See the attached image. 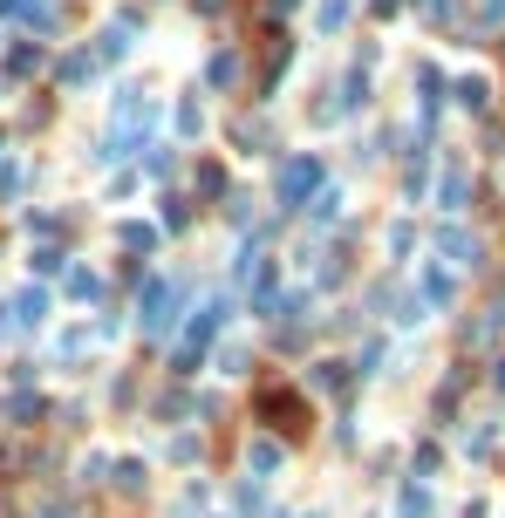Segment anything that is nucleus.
<instances>
[{"mask_svg":"<svg viewBox=\"0 0 505 518\" xmlns=\"http://www.w3.org/2000/svg\"><path fill=\"white\" fill-rule=\"evenodd\" d=\"M178 314H185V287H178V280H151V294H144V328L164 334Z\"/></svg>","mask_w":505,"mask_h":518,"instance_id":"obj_1","label":"nucleus"},{"mask_svg":"<svg viewBox=\"0 0 505 518\" xmlns=\"http://www.w3.org/2000/svg\"><path fill=\"white\" fill-rule=\"evenodd\" d=\"M226 314H233V300H212V307H198V321L185 328V348H178V362H185V369L198 362V348L219 334V321H226Z\"/></svg>","mask_w":505,"mask_h":518,"instance_id":"obj_2","label":"nucleus"},{"mask_svg":"<svg viewBox=\"0 0 505 518\" xmlns=\"http://www.w3.org/2000/svg\"><path fill=\"white\" fill-rule=\"evenodd\" d=\"M314 185H321V157H294V164L280 171V205H301Z\"/></svg>","mask_w":505,"mask_h":518,"instance_id":"obj_3","label":"nucleus"},{"mask_svg":"<svg viewBox=\"0 0 505 518\" xmlns=\"http://www.w3.org/2000/svg\"><path fill=\"white\" fill-rule=\"evenodd\" d=\"M41 321H48V294H41V287H21V294H14V328H41Z\"/></svg>","mask_w":505,"mask_h":518,"instance_id":"obj_4","label":"nucleus"},{"mask_svg":"<svg viewBox=\"0 0 505 518\" xmlns=\"http://www.w3.org/2000/svg\"><path fill=\"white\" fill-rule=\"evenodd\" d=\"M437 246L458 259V266H478V239H471V232H458V225H444V232H437Z\"/></svg>","mask_w":505,"mask_h":518,"instance_id":"obj_5","label":"nucleus"},{"mask_svg":"<svg viewBox=\"0 0 505 518\" xmlns=\"http://www.w3.org/2000/svg\"><path fill=\"white\" fill-rule=\"evenodd\" d=\"M246 464H253V484L273 478V471H280V444H273V437H260V444L246 450Z\"/></svg>","mask_w":505,"mask_h":518,"instance_id":"obj_6","label":"nucleus"},{"mask_svg":"<svg viewBox=\"0 0 505 518\" xmlns=\"http://www.w3.org/2000/svg\"><path fill=\"white\" fill-rule=\"evenodd\" d=\"M396 518H430V491H424V484H403V498H396Z\"/></svg>","mask_w":505,"mask_h":518,"instance_id":"obj_7","label":"nucleus"},{"mask_svg":"<svg viewBox=\"0 0 505 518\" xmlns=\"http://www.w3.org/2000/svg\"><path fill=\"white\" fill-rule=\"evenodd\" d=\"M437 205H444V212H458V205H465V171H451V178L437 185Z\"/></svg>","mask_w":505,"mask_h":518,"instance_id":"obj_8","label":"nucleus"},{"mask_svg":"<svg viewBox=\"0 0 505 518\" xmlns=\"http://www.w3.org/2000/svg\"><path fill=\"white\" fill-rule=\"evenodd\" d=\"M69 294H76V300H96V294H103V280H96L89 266H76V273H69Z\"/></svg>","mask_w":505,"mask_h":518,"instance_id":"obj_9","label":"nucleus"},{"mask_svg":"<svg viewBox=\"0 0 505 518\" xmlns=\"http://www.w3.org/2000/svg\"><path fill=\"white\" fill-rule=\"evenodd\" d=\"M424 300H437V307H451V273H424Z\"/></svg>","mask_w":505,"mask_h":518,"instance_id":"obj_10","label":"nucleus"},{"mask_svg":"<svg viewBox=\"0 0 505 518\" xmlns=\"http://www.w3.org/2000/svg\"><path fill=\"white\" fill-rule=\"evenodd\" d=\"M349 375H342V362H314V389H342Z\"/></svg>","mask_w":505,"mask_h":518,"instance_id":"obj_11","label":"nucleus"},{"mask_svg":"<svg viewBox=\"0 0 505 518\" xmlns=\"http://www.w3.org/2000/svg\"><path fill=\"white\" fill-rule=\"evenodd\" d=\"M48 518H69V512H48Z\"/></svg>","mask_w":505,"mask_h":518,"instance_id":"obj_12","label":"nucleus"},{"mask_svg":"<svg viewBox=\"0 0 505 518\" xmlns=\"http://www.w3.org/2000/svg\"><path fill=\"white\" fill-rule=\"evenodd\" d=\"M308 518H321V512H308Z\"/></svg>","mask_w":505,"mask_h":518,"instance_id":"obj_13","label":"nucleus"}]
</instances>
